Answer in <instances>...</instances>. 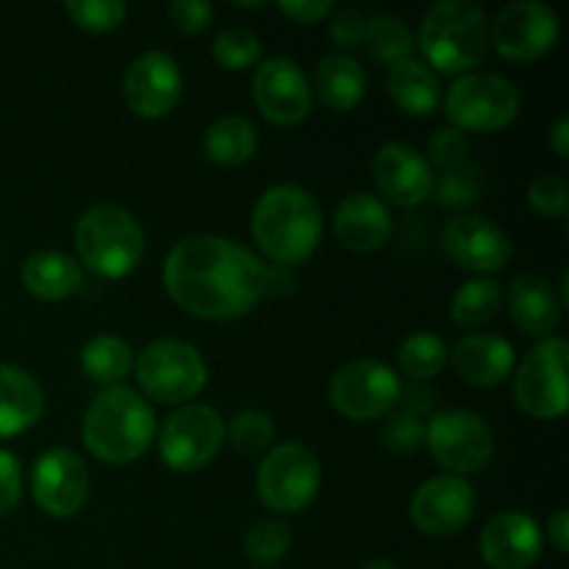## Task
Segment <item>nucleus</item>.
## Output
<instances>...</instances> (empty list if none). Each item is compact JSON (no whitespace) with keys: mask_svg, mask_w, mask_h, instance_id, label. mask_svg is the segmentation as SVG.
Returning <instances> with one entry per match:
<instances>
[{"mask_svg":"<svg viewBox=\"0 0 569 569\" xmlns=\"http://www.w3.org/2000/svg\"><path fill=\"white\" fill-rule=\"evenodd\" d=\"M76 250L94 276L117 281L142 261L144 231L128 209L100 203L83 211L76 222Z\"/></svg>","mask_w":569,"mask_h":569,"instance_id":"nucleus-4","label":"nucleus"},{"mask_svg":"<svg viewBox=\"0 0 569 569\" xmlns=\"http://www.w3.org/2000/svg\"><path fill=\"white\" fill-rule=\"evenodd\" d=\"M467 150H470V142H467L465 131L459 128H439L431 139H428V164H437L439 170L448 172L456 170L459 164H465Z\"/></svg>","mask_w":569,"mask_h":569,"instance_id":"nucleus-39","label":"nucleus"},{"mask_svg":"<svg viewBox=\"0 0 569 569\" xmlns=\"http://www.w3.org/2000/svg\"><path fill=\"white\" fill-rule=\"evenodd\" d=\"M567 356L565 339H545L528 350L515 378V398L526 415L537 420H559L567 411Z\"/></svg>","mask_w":569,"mask_h":569,"instance_id":"nucleus-12","label":"nucleus"},{"mask_svg":"<svg viewBox=\"0 0 569 569\" xmlns=\"http://www.w3.org/2000/svg\"><path fill=\"white\" fill-rule=\"evenodd\" d=\"M133 365L131 345L114 333H98L89 339L81 350V367L92 381L98 383H117L128 376Z\"/></svg>","mask_w":569,"mask_h":569,"instance_id":"nucleus-30","label":"nucleus"},{"mask_svg":"<svg viewBox=\"0 0 569 569\" xmlns=\"http://www.w3.org/2000/svg\"><path fill=\"white\" fill-rule=\"evenodd\" d=\"M333 231L345 248L356 253H372L387 244L392 233V214L387 203L370 192H353L339 203L333 214Z\"/></svg>","mask_w":569,"mask_h":569,"instance_id":"nucleus-21","label":"nucleus"},{"mask_svg":"<svg viewBox=\"0 0 569 569\" xmlns=\"http://www.w3.org/2000/svg\"><path fill=\"white\" fill-rule=\"evenodd\" d=\"M442 250L472 272H498L511 261V239L489 217L461 214L442 228Z\"/></svg>","mask_w":569,"mask_h":569,"instance_id":"nucleus-18","label":"nucleus"},{"mask_svg":"<svg viewBox=\"0 0 569 569\" xmlns=\"http://www.w3.org/2000/svg\"><path fill=\"white\" fill-rule=\"evenodd\" d=\"M367 31V17L361 14L353 6H345V9H337L331 17V37L339 48L353 50L365 42Z\"/></svg>","mask_w":569,"mask_h":569,"instance_id":"nucleus-42","label":"nucleus"},{"mask_svg":"<svg viewBox=\"0 0 569 569\" xmlns=\"http://www.w3.org/2000/svg\"><path fill=\"white\" fill-rule=\"evenodd\" d=\"M559 39V17L548 3L517 0L489 22V42L511 61L542 59Z\"/></svg>","mask_w":569,"mask_h":569,"instance_id":"nucleus-13","label":"nucleus"},{"mask_svg":"<svg viewBox=\"0 0 569 569\" xmlns=\"http://www.w3.org/2000/svg\"><path fill=\"white\" fill-rule=\"evenodd\" d=\"M42 411L44 392L37 378L14 365H0V442L37 426Z\"/></svg>","mask_w":569,"mask_h":569,"instance_id":"nucleus-23","label":"nucleus"},{"mask_svg":"<svg viewBox=\"0 0 569 569\" xmlns=\"http://www.w3.org/2000/svg\"><path fill=\"white\" fill-rule=\"evenodd\" d=\"M226 442V420L211 406H181L167 417L159 433V456L170 470H203Z\"/></svg>","mask_w":569,"mask_h":569,"instance_id":"nucleus-10","label":"nucleus"},{"mask_svg":"<svg viewBox=\"0 0 569 569\" xmlns=\"http://www.w3.org/2000/svg\"><path fill=\"white\" fill-rule=\"evenodd\" d=\"M22 498L20 461L9 450H0V517L11 515Z\"/></svg>","mask_w":569,"mask_h":569,"instance_id":"nucleus-43","label":"nucleus"},{"mask_svg":"<svg viewBox=\"0 0 569 569\" xmlns=\"http://www.w3.org/2000/svg\"><path fill=\"white\" fill-rule=\"evenodd\" d=\"M295 289V276L289 267L264 264V295L270 298H287Z\"/></svg>","mask_w":569,"mask_h":569,"instance_id":"nucleus-45","label":"nucleus"},{"mask_svg":"<svg viewBox=\"0 0 569 569\" xmlns=\"http://www.w3.org/2000/svg\"><path fill=\"white\" fill-rule=\"evenodd\" d=\"M33 500L39 509L56 520L76 517L89 495V472L81 456L70 448H48L31 472Z\"/></svg>","mask_w":569,"mask_h":569,"instance_id":"nucleus-14","label":"nucleus"},{"mask_svg":"<svg viewBox=\"0 0 569 569\" xmlns=\"http://www.w3.org/2000/svg\"><path fill=\"white\" fill-rule=\"evenodd\" d=\"M81 267L61 250H39L22 264V287L39 300H67L81 289Z\"/></svg>","mask_w":569,"mask_h":569,"instance_id":"nucleus-25","label":"nucleus"},{"mask_svg":"<svg viewBox=\"0 0 569 569\" xmlns=\"http://www.w3.org/2000/svg\"><path fill=\"white\" fill-rule=\"evenodd\" d=\"M292 548V528L281 520H261L244 537V553L256 565H276Z\"/></svg>","mask_w":569,"mask_h":569,"instance_id":"nucleus-33","label":"nucleus"},{"mask_svg":"<svg viewBox=\"0 0 569 569\" xmlns=\"http://www.w3.org/2000/svg\"><path fill=\"white\" fill-rule=\"evenodd\" d=\"M253 242L276 264L289 267L311 259L322 237V209L315 194L295 183L267 189L250 220Z\"/></svg>","mask_w":569,"mask_h":569,"instance_id":"nucleus-2","label":"nucleus"},{"mask_svg":"<svg viewBox=\"0 0 569 569\" xmlns=\"http://www.w3.org/2000/svg\"><path fill=\"white\" fill-rule=\"evenodd\" d=\"M426 445L445 470L465 478L489 465L495 453V433L483 417L450 409L431 417L426 426Z\"/></svg>","mask_w":569,"mask_h":569,"instance_id":"nucleus-9","label":"nucleus"},{"mask_svg":"<svg viewBox=\"0 0 569 569\" xmlns=\"http://www.w3.org/2000/svg\"><path fill=\"white\" fill-rule=\"evenodd\" d=\"M253 100L276 126H300L311 111V83L303 67L287 56H272L253 72Z\"/></svg>","mask_w":569,"mask_h":569,"instance_id":"nucleus-16","label":"nucleus"},{"mask_svg":"<svg viewBox=\"0 0 569 569\" xmlns=\"http://www.w3.org/2000/svg\"><path fill=\"white\" fill-rule=\"evenodd\" d=\"M389 98L406 111V114L426 117L437 109L439 103V78L426 61L403 59L392 64L389 72Z\"/></svg>","mask_w":569,"mask_h":569,"instance_id":"nucleus-27","label":"nucleus"},{"mask_svg":"<svg viewBox=\"0 0 569 569\" xmlns=\"http://www.w3.org/2000/svg\"><path fill=\"white\" fill-rule=\"evenodd\" d=\"M509 311L517 328H522L531 337H548L561 320V303L556 300L553 289L545 278L526 276L515 278L509 289Z\"/></svg>","mask_w":569,"mask_h":569,"instance_id":"nucleus-24","label":"nucleus"},{"mask_svg":"<svg viewBox=\"0 0 569 569\" xmlns=\"http://www.w3.org/2000/svg\"><path fill=\"white\" fill-rule=\"evenodd\" d=\"M398 365L400 370L409 378H433L437 372H442V367L448 365V348H445L442 339L431 331H417L411 337L403 339L398 350Z\"/></svg>","mask_w":569,"mask_h":569,"instance_id":"nucleus-32","label":"nucleus"},{"mask_svg":"<svg viewBox=\"0 0 569 569\" xmlns=\"http://www.w3.org/2000/svg\"><path fill=\"white\" fill-rule=\"evenodd\" d=\"M409 515L426 537H453L476 515V492L459 476L428 478L411 498Z\"/></svg>","mask_w":569,"mask_h":569,"instance_id":"nucleus-17","label":"nucleus"},{"mask_svg":"<svg viewBox=\"0 0 569 569\" xmlns=\"http://www.w3.org/2000/svg\"><path fill=\"white\" fill-rule=\"evenodd\" d=\"M156 433L148 400L128 387L103 389L83 417V445L106 465H128L144 456Z\"/></svg>","mask_w":569,"mask_h":569,"instance_id":"nucleus-3","label":"nucleus"},{"mask_svg":"<svg viewBox=\"0 0 569 569\" xmlns=\"http://www.w3.org/2000/svg\"><path fill=\"white\" fill-rule=\"evenodd\" d=\"M278 9L287 17H292L295 22H306V26L331 14V3L328 0H278Z\"/></svg>","mask_w":569,"mask_h":569,"instance_id":"nucleus-44","label":"nucleus"},{"mask_svg":"<svg viewBox=\"0 0 569 569\" xmlns=\"http://www.w3.org/2000/svg\"><path fill=\"white\" fill-rule=\"evenodd\" d=\"M361 569H398V565H392V561L387 559H378V561H370V565H365Z\"/></svg>","mask_w":569,"mask_h":569,"instance_id":"nucleus-48","label":"nucleus"},{"mask_svg":"<svg viewBox=\"0 0 569 569\" xmlns=\"http://www.w3.org/2000/svg\"><path fill=\"white\" fill-rule=\"evenodd\" d=\"M400 378L378 359H353L331 378V403L339 415L356 422H370L389 415L400 400Z\"/></svg>","mask_w":569,"mask_h":569,"instance_id":"nucleus-11","label":"nucleus"},{"mask_svg":"<svg viewBox=\"0 0 569 569\" xmlns=\"http://www.w3.org/2000/svg\"><path fill=\"white\" fill-rule=\"evenodd\" d=\"M372 176H376L383 198L392 206H403V209L426 203L437 187V178H433L426 156H420L403 142H389L378 150L376 159H372Z\"/></svg>","mask_w":569,"mask_h":569,"instance_id":"nucleus-19","label":"nucleus"},{"mask_svg":"<svg viewBox=\"0 0 569 569\" xmlns=\"http://www.w3.org/2000/svg\"><path fill=\"white\" fill-rule=\"evenodd\" d=\"M167 295L203 320H233L264 298V261L231 239L194 233L164 259Z\"/></svg>","mask_w":569,"mask_h":569,"instance_id":"nucleus-1","label":"nucleus"},{"mask_svg":"<svg viewBox=\"0 0 569 569\" xmlns=\"http://www.w3.org/2000/svg\"><path fill=\"white\" fill-rule=\"evenodd\" d=\"M211 53H214V59L226 70H244V67H250L259 59L261 39L244 26L226 28V31L217 33L214 44H211Z\"/></svg>","mask_w":569,"mask_h":569,"instance_id":"nucleus-35","label":"nucleus"},{"mask_svg":"<svg viewBox=\"0 0 569 569\" xmlns=\"http://www.w3.org/2000/svg\"><path fill=\"white\" fill-rule=\"evenodd\" d=\"M478 548L492 569H528L542 553V531L526 511H503L483 526Z\"/></svg>","mask_w":569,"mask_h":569,"instance_id":"nucleus-20","label":"nucleus"},{"mask_svg":"<svg viewBox=\"0 0 569 569\" xmlns=\"http://www.w3.org/2000/svg\"><path fill=\"white\" fill-rule=\"evenodd\" d=\"M515 348L495 333H470L453 348V367L470 387H498L515 370Z\"/></svg>","mask_w":569,"mask_h":569,"instance_id":"nucleus-22","label":"nucleus"},{"mask_svg":"<svg viewBox=\"0 0 569 569\" xmlns=\"http://www.w3.org/2000/svg\"><path fill=\"white\" fill-rule=\"evenodd\" d=\"M500 303H503V292L495 278H470L456 289L453 300H450V320L461 328H481L498 317Z\"/></svg>","mask_w":569,"mask_h":569,"instance_id":"nucleus-29","label":"nucleus"},{"mask_svg":"<svg viewBox=\"0 0 569 569\" xmlns=\"http://www.w3.org/2000/svg\"><path fill=\"white\" fill-rule=\"evenodd\" d=\"M569 120L567 117H561L559 122H556V128H553V133H550V144H553V150H556V156H559V159H567V153H569Z\"/></svg>","mask_w":569,"mask_h":569,"instance_id":"nucleus-47","label":"nucleus"},{"mask_svg":"<svg viewBox=\"0 0 569 569\" xmlns=\"http://www.w3.org/2000/svg\"><path fill=\"white\" fill-rule=\"evenodd\" d=\"M226 437L231 439V445L239 453L256 456L270 448L272 437H276V426H272L270 415H264V411L244 409L228 422Z\"/></svg>","mask_w":569,"mask_h":569,"instance_id":"nucleus-34","label":"nucleus"},{"mask_svg":"<svg viewBox=\"0 0 569 569\" xmlns=\"http://www.w3.org/2000/svg\"><path fill=\"white\" fill-rule=\"evenodd\" d=\"M420 48L437 70H472L489 50L487 14L470 0H442L422 20Z\"/></svg>","mask_w":569,"mask_h":569,"instance_id":"nucleus-5","label":"nucleus"},{"mask_svg":"<svg viewBox=\"0 0 569 569\" xmlns=\"http://www.w3.org/2000/svg\"><path fill=\"white\" fill-rule=\"evenodd\" d=\"M170 26L181 33H200L211 22V3L206 0H176L167 9Z\"/></svg>","mask_w":569,"mask_h":569,"instance_id":"nucleus-41","label":"nucleus"},{"mask_svg":"<svg viewBox=\"0 0 569 569\" xmlns=\"http://www.w3.org/2000/svg\"><path fill=\"white\" fill-rule=\"evenodd\" d=\"M183 92V76L178 61L161 50L137 56L122 78V94L128 109L144 120H161L178 106Z\"/></svg>","mask_w":569,"mask_h":569,"instance_id":"nucleus-15","label":"nucleus"},{"mask_svg":"<svg viewBox=\"0 0 569 569\" xmlns=\"http://www.w3.org/2000/svg\"><path fill=\"white\" fill-rule=\"evenodd\" d=\"M528 203L539 211L542 217H561L569 206L567 181L556 172L550 176H539L528 189Z\"/></svg>","mask_w":569,"mask_h":569,"instance_id":"nucleus-40","label":"nucleus"},{"mask_svg":"<svg viewBox=\"0 0 569 569\" xmlns=\"http://www.w3.org/2000/svg\"><path fill=\"white\" fill-rule=\"evenodd\" d=\"M437 189L439 203L448 206V209H465V206L476 203L478 192H481V176H478L476 167L459 164L456 170H448L439 181Z\"/></svg>","mask_w":569,"mask_h":569,"instance_id":"nucleus-38","label":"nucleus"},{"mask_svg":"<svg viewBox=\"0 0 569 569\" xmlns=\"http://www.w3.org/2000/svg\"><path fill=\"white\" fill-rule=\"evenodd\" d=\"M361 44L370 50L372 59L383 61V64H398V61L409 59L411 48H415V37H411L403 17L376 14L367 20L365 42Z\"/></svg>","mask_w":569,"mask_h":569,"instance_id":"nucleus-31","label":"nucleus"},{"mask_svg":"<svg viewBox=\"0 0 569 569\" xmlns=\"http://www.w3.org/2000/svg\"><path fill=\"white\" fill-rule=\"evenodd\" d=\"M548 537L553 539V545L559 548V553H567L569 550V515L565 509L556 511L548 522Z\"/></svg>","mask_w":569,"mask_h":569,"instance_id":"nucleus-46","label":"nucleus"},{"mask_svg":"<svg viewBox=\"0 0 569 569\" xmlns=\"http://www.w3.org/2000/svg\"><path fill=\"white\" fill-rule=\"evenodd\" d=\"M206 378L209 367L200 350L181 339H159L137 356L139 387L159 403L178 406L198 398L206 387Z\"/></svg>","mask_w":569,"mask_h":569,"instance_id":"nucleus-7","label":"nucleus"},{"mask_svg":"<svg viewBox=\"0 0 569 569\" xmlns=\"http://www.w3.org/2000/svg\"><path fill=\"white\" fill-rule=\"evenodd\" d=\"M320 459L303 442H281L264 456L256 476L261 503L278 515H298L309 509L320 489Z\"/></svg>","mask_w":569,"mask_h":569,"instance_id":"nucleus-6","label":"nucleus"},{"mask_svg":"<svg viewBox=\"0 0 569 569\" xmlns=\"http://www.w3.org/2000/svg\"><path fill=\"white\" fill-rule=\"evenodd\" d=\"M445 109L459 131H500L520 111V92L495 72H465L448 89Z\"/></svg>","mask_w":569,"mask_h":569,"instance_id":"nucleus-8","label":"nucleus"},{"mask_svg":"<svg viewBox=\"0 0 569 569\" xmlns=\"http://www.w3.org/2000/svg\"><path fill=\"white\" fill-rule=\"evenodd\" d=\"M367 89V72L359 59L348 53H331L317 64L315 92L331 111H350L361 103Z\"/></svg>","mask_w":569,"mask_h":569,"instance_id":"nucleus-26","label":"nucleus"},{"mask_svg":"<svg viewBox=\"0 0 569 569\" xmlns=\"http://www.w3.org/2000/svg\"><path fill=\"white\" fill-rule=\"evenodd\" d=\"M64 9L76 26L94 33L114 31L128 14V6L122 0H67Z\"/></svg>","mask_w":569,"mask_h":569,"instance_id":"nucleus-36","label":"nucleus"},{"mask_svg":"<svg viewBox=\"0 0 569 569\" xmlns=\"http://www.w3.org/2000/svg\"><path fill=\"white\" fill-rule=\"evenodd\" d=\"M203 150L209 156V161H214V164L239 167L256 156V150H259V133H256L253 122L244 120V117H220L206 131Z\"/></svg>","mask_w":569,"mask_h":569,"instance_id":"nucleus-28","label":"nucleus"},{"mask_svg":"<svg viewBox=\"0 0 569 569\" xmlns=\"http://www.w3.org/2000/svg\"><path fill=\"white\" fill-rule=\"evenodd\" d=\"M381 445L392 453H417L426 445V422L411 411H398L381 426Z\"/></svg>","mask_w":569,"mask_h":569,"instance_id":"nucleus-37","label":"nucleus"}]
</instances>
